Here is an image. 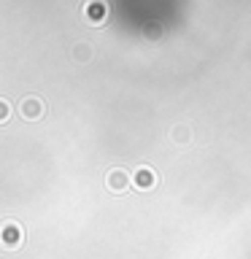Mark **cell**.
Instances as JSON below:
<instances>
[{
  "instance_id": "obj_1",
  "label": "cell",
  "mask_w": 251,
  "mask_h": 259,
  "mask_svg": "<svg viewBox=\"0 0 251 259\" xmlns=\"http://www.w3.org/2000/svg\"><path fill=\"white\" fill-rule=\"evenodd\" d=\"M103 14H105V8L100 6V3H92V6H89V16H92V19H89V22H103Z\"/></svg>"
},
{
  "instance_id": "obj_2",
  "label": "cell",
  "mask_w": 251,
  "mask_h": 259,
  "mask_svg": "<svg viewBox=\"0 0 251 259\" xmlns=\"http://www.w3.org/2000/svg\"><path fill=\"white\" fill-rule=\"evenodd\" d=\"M24 113H27V116H35V113H38V100H27V103H24Z\"/></svg>"
}]
</instances>
